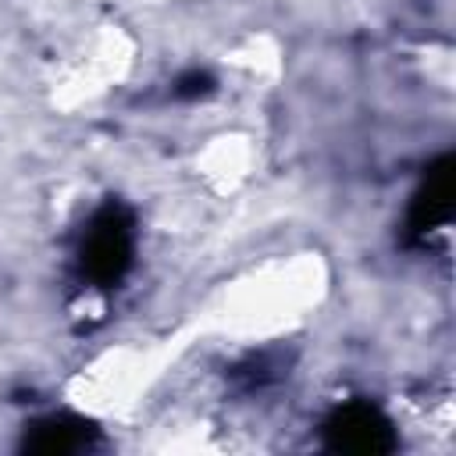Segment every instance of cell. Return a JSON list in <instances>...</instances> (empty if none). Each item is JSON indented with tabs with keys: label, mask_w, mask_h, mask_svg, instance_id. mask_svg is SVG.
Listing matches in <instances>:
<instances>
[{
	"label": "cell",
	"mask_w": 456,
	"mask_h": 456,
	"mask_svg": "<svg viewBox=\"0 0 456 456\" xmlns=\"http://www.w3.org/2000/svg\"><path fill=\"white\" fill-rule=\"evenodd\" d=\"M93 438H96V428L86 424V420H78V417H43V420H36L25 431L21 449L61 456V452H75V449L89 445Z\"/></svg>",
	"instance_id": "4"
},
{
	"label": "cell",
	"mask_w": 456,
	"mask_h": 456,
	"mask_svg": "<svg viewBox=\"0 0 456 456\" xmlns=\"http://www.w3.org/2000/svg\"><path fill=\"white\" fill-rule=\"evenodd\" d=\"M132 249H135V224H132V214L121 207V203H103L86 232H82V246H78V264H82V274L93 281V285H114L125 278L128 264H132Z\"/></svg>",
	"instance_id": "1"
},
{
	"label": "cell",
	"mask_w": 456,
	"mask_h": 456,
	"mask_svg": "<svg viewBox=\"0 0 456 456\" xmlns=\"http://www.w3.org/2000/svg\"><path fill=\"white\" fill-rule=\"evenodd\" d=\"M452 192H456V160L445 153L428 167L420 189L410 200L406 228L413 239H424L428 232L442 228L452 217Z\"/></svg>",
	"instance_id": "3"
},
{
	"label": "cell",
	"mask_w": 456,
	"mask_h": 456,
	"mask_svg": "<svg viewBox=\"0 0 456 456\" xmlns=\"http://www.w3.org/2000/svg\"><path fill=\"white\" fill-rule=\"evenodd\" d=\"M214 89V78L207 71H185L178 82H175V96L182 100H196V96H207Z\"/></svg>",
	"instance_id": "5"
},
{
	"label": "cell",
	"mask_w": 456,
	"mask_h": 456,
	"mask_svg": "<svg viewBox=\"0 0 456 456\" xmlns=\"http://www.w3.org/2000/svg\"><path fill=\"white\" fill-rule=\"evenodd\" d=\"M324 445L335 452H392L399 445L392 420L370 406V403H349L338 406L328 420H324Z\"/></svg>",
	"instance_id": "2"
}]
</instances>
